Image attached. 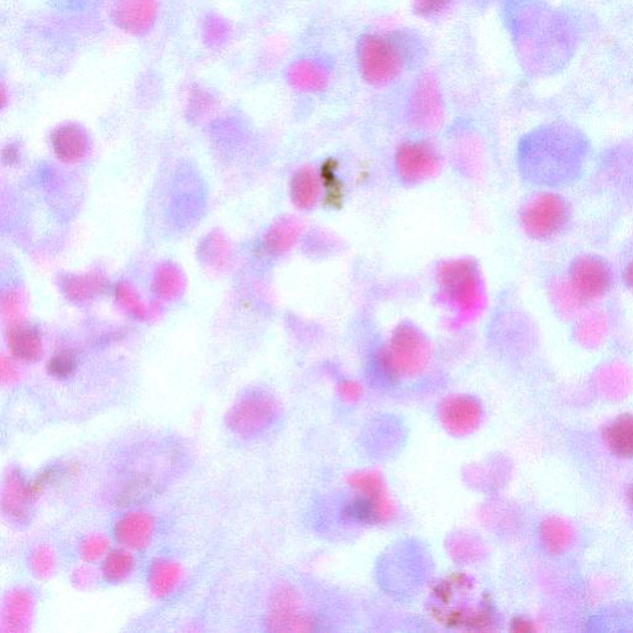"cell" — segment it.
<instances>
[{"label":"cell","instance_id":"obj_6","mask_svg":"<svg viewBox=\"0 0 633 633\" xmlns=\"http://www.w3.org/2000/svg\"><path fill=\"white\" fill-rule=\"evenodd\" d=\"M410 117L413 125L425 130H434L442 125L444 106L441 90L436 78L422 77L418 81L410 101Z\"/></svg>","mask_w":633,"mask_h":633},{"label":"cell","instance_id":"obj_8","mask_svg":"<svg viewBox=\"0 0 633 633\" xmlns=\"http://www.w3.org/2000/svg\"><path fill=\"white\" fill-rule=\"evenodd\" d=\"M323 193L321 172L315 167L303 166L295 172L290 185L291 201L300 211H312Z\"/></svg>","mask_w":633,"mask_h":633},{"label":"cell","instance_id":"obj_13","mask_svg":"<svg viewBox=\"0 0 633 633\" xmlns=\"http://www.w3.org/2000/svg\"><path fill=\"white\" fill-rule=\"evenodd\" d=\"M332 162L323 167L321 171L323 188H326L327 197L329 203L336 204L340 202L342 198V186L337 179L336 172H334Z\"/></svg>","mask_w":633,"mask_h":633},{"label":"cell","instance_id":"obj_5","mask_svg":"<svg viewBox=\"0 0 633 633\" xmlns=\"http://www.w3.org/2000/svg\"><path fill=\"white\" fill-rule=\"evenodd\" d=\"M395 165L402 182L420 185L438 175L442 159L432 144L426 141H408L397 150Z\"/></svg>","mask_w":633,"mask_h":633},{"label":"cell","instance_id":"obj_9","mask_svg":"<svg viewBox=\"0 0 633 633\" xmlns=\"http://www.w3.org/2000/svg\"><path fill=\"white\" fill-rule=\"evenodd\" d=\"M287 80L297 91L321 93L329 85V72L317 61L300 60L289 68Z\"/></svg>","mask_w":633,"mask_h":633},{"label":"cell","instance_id":"obj_16","mask_svg":"<svg viewBox=\"0 0 633 633\" xmlns=\"http://www.w3.org/2000/svg\"><path fill=\"white\" fill-rule=\"evenodd\" d=\"M50 366L52 373L64 376L70 374L72 369L75 368V359L71 355L62 354L52 360Z\"/></svg>","mask_w":633,"mask_h":633},{"label":"cell","instance_id":"obj_4","mask_svg":"<svg viewBox=\"0 0 633 633\" xmlns=\"http://www.w3.org/2000/svg\"><path fill=\"white\" fill-rule=\"evenodd\" d=\"M399 45L386 36L364 35L358 45V66L365 82L375 87L390 85L404 67Z\"/></svg>","mask_w":633,"mask_h":633},{"label":"cell","instance_id":"obj_7","mask_svg":"<svg viewBox=\"0 0 633 633\" xmlns=\"http://www.w3.org/2000/svg\"><path fill=\"white\" fill-rule=\"evenodd\" d=\"M439 418L449 433L454 436H467L480 426L483 410L473 397L454 395L442 402Z\"/></svg>","mask_w":633,"mask_h":633},{"label":"cell","instance_id":"obj_14","mask_svg":"<svg viewBox=\"0 0 633 633\" xmlns=\"http://www.w3.org/2000/svg\"><path fill=\"white\" fill-rule=\"evenodd\" d=\"M453 0H413V9L423 18L436 17L451 7Z\"/></svg>","mask_w":633,"mask_h":633},{"label":"cell","instance_id":"obj_11","mask_svg":"<svg viewBox=\"0 0 633 633\" xmlns=\"http://www.w3.org/2000/svg\"><path fill=\"white\" fill-rule=\"evenodd\" d=\"M604 439L612 454L633 458V417L621 416L605 428Z\"/></svg>","mask_w":633,"mask_h":633},{"label":"cell","instance_id":"obj_2","mask_svg":"<svg viewBox=\"0 0 633 633\" xmlns=\"http://www.w3.org/2000/svg\"><path fill=\"white\" fill-rule=\"evenodd\" d=\"M432 344L412 323H401L379 355L380 368L392 379L416 378L432 359Z\"/></svg>","mask_w":633,"mask_h":633},{"label":"cell","instance_id":"obj_3","mask_svg":"<svg viewBox=\"0 0 633 633\" xmlns=\"http://www.w3.org/2000/svg\"><path fill=\"white\" fill-rule=\"evenodd\" d=\"M348 481L358 495V498L348 506L347 515L350 519L366 525L385 523L394 519L396 505L387 493L383 476L373 470H363L350 475Z\"/></svg>","mask_w":633,"mask_h":633},{"label":"cell","instance_id":"obj_15","mask_svg":"<svg viewBox=\"0 0 633 633\" xmlns=\"http://www.w3.org/2000/svg\"><path fill=\"white\" fill-rule=\"evenodd\" d=\"M338 394L345 402L354 404L362 399L363 387L357 381L344 380L338 385Z\"/></svg>","mask_w":633,"mask_h":633},{"label":"cell","instance_id":"obj_10","mask_svg":"<svg viewBox=\"0 0 633 633\" xmlns=\"http://www.w3.org/2000/svg\"><path fill=\"white\" fill-rule=\"evenodd\" d=\"M118 22L125 29L140 33L150 28L155 18V4L153 0H122L117 10Z\"/></svg>","mask_w":633,"mask_h":633},{"label":"cell","instance_id":"obj_12","mask_svg":"<svg viewBox=\"0 0 633 633\" xmlns=\"http://www.w3.org/2000/svg\"><path fill=\"white\" fill-rule=\"evenodd\" d=\"M54 145L57 155L62 159L75 160L85 154L87 138L80 128L65 127L56 133Z\"/></svg>","mask_w":633,"mask_h":633},{"label":"cell","instance_id":"obj_1","mask_svg":"<svg viewBox=\"0 0 633 633\" xmlns=\"http://www.w3.org/2000/svg\"><path fill=\"white\" fill-rule=\"evenodd\" d=\"M438 300L452 312L453 326L473 322L484 310L486 296L478 265L470 259L444 261L437 270Z\"/></svg>","mask_w":633,"mask_h":633}]
</instances>
